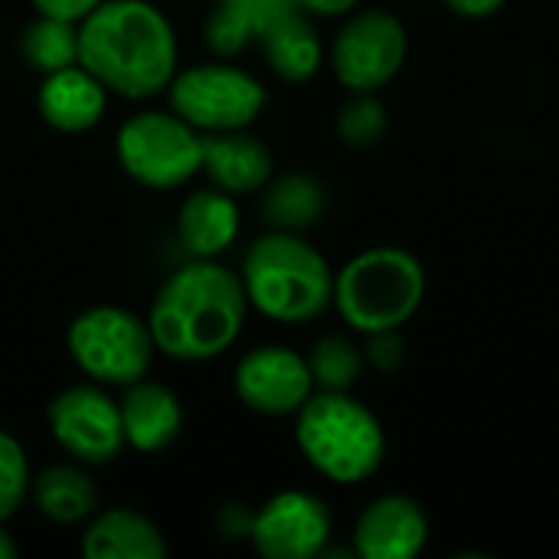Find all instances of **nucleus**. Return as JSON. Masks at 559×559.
<instances>
[{"mask_svg":"<svg viewBox=\"0 0 559 559\" xmlns=\"http://www.w3.org/2000/svg\"><path fill=\"white\" fill-rule=\"evenodd\" d=\"M66 350L72 364L102 386H128L147 377L157 354L147 321L138 314L98 305L82 311L66 334Z\"/></svg>","mask_w":559,"mask_h":559,"instance_id":"obj_6","label":"nucleus"},{"mask_svg":"<svg viewBox=\"0 0 559 559\" xmlns=\"http://www.w3.org/2000/svg\"><path fill=\"white\" fill-rule=\"evenodd\" d=\"M79 62L115 95L141 102L177 72V36L151 0H102L79 23Z\"/></svg>","mask_w":559,"mask_h":559,"instance_id":"obj_2","label":"nucleus"},{"mask_svg":"<svg viewBox=\"0 0 559 559\" xmlns=\"http://www.w3.org/2000/svg\"><path fill=\"white\" fill-rule=\"evenodd\" d=\"M249 308L278 324H308L334 305V269L301 233H265L239 269Z\"/></svg>","mask_w":559,"mask_h":559,"instance_id":"obj_3","label":"nucleus"},{"mask_svg":"<svg viewBox=\"0 0 559 559\" xmlns=\"http://www.w3.org/2000/svg\"><path fill=\"white\" fill-rule=\"evenodd\" d=\"M301 10L298 0H219L206 16L203 39L216 56H239L252 39H262L269 26Z\"/></svg>","mask_w":559,"mask_h":559,"instance_id":"obj_19","label":"nucleus"},{"mask_svg":"<svg viewBox=\"0 0 559 559\" xmlns=\"http://www.w3.org/2000/svg\"><path fill=\"white\" fill-rule=\"evenodd\" d=\"M39 16H56L69 23H82L102 0H29Z\"/></svg>","mask_w":559,"mask_h":559,"instance_id":"obj_28","label":"nucleus"},{"mask_svg":"<svg viewBox=\"0 0 559 559\" xmlns=\"http://www.w3.org/2000/svg\"><path fill=\"white\" fill-rule=\"evenodd\" d=\"M308 367L314 377V390H331V393H350V386L360 380L367 360L364 347H357L344 334H328L314 341L308 354Z\"/></svg>","mask_w":559,"mask_h":559,"instance_id":"obj_24","label":"nucleus"},{"mask_svg":"<svg viewBox=\"0 0 559 559\" xmlns=\"http://www.w3.org/2000/svg\"><path fill=\"white\" fill-rule=\"evenodd\" d=\"M360 0H298V7L311 16H347Z\"/></svg>","mask_w":559,"mask_h":559,"instance_id":"obj_30","label":"nucleus"},{"mask_svg":"<svg viewBox=\"0 0 559 559\" xmlns=\"http://www.w3.org/2000/svg\"><path fill=\"white\" fill-rule=\"evenodd\" d=\"M426 298L423 262L400 246L357 252L334 272V308L357 334L400 331Z\"/></svg>","mask_w":559,"mask_h":559,"instance_id":"obj_5","label":"nucleus"},{"mask_svg":"<svg viewBox=\"0 0 559 559\" xmlns=\"http://www.w3.org/2000/svg\"><path fill=\"white\" fill-rule=\"evenodd\" d=\"M82 554L88 559H164L167 540L154 521L131 508L95 511L82 534Z\"/></svg>","mask_w":559,"mask_h":559,"instance_id":"obj_18","label":"nucleus"},{"mask_svg":"<svg viewBox=\"0 0 559 559\" xmlns=\"http://www.w3.org/2000/svg\"><path fill=\"white\" fill-rule=\"evenodd\" d=\"M16 557V544L10 540V534L3 531V524H0V559H13Z\"/></svg>","mask_w":559,"mask_h":559,"instance_id":"obj_31","label":"nucleus"},{"mask_svg":"<svg viewBox=\"0 0 559 559\" xmlns=\"http://www.w3.org/2000/svg\"><path fill=\"white\" fill-rule=\"evenodd\" d=\"M167 95L170 111L203 134L242 131L269 102L265 85L252 72L229 62H200L174 72Z\"/></svg>","mask_w":559,"mask_h":559,"instance_id":"obj_8","label":"nucleus"},{"mask_svg":"<svg viewBox=\"0 0 559 559\" xmlns=\"http://www.w3.org/2000/svg\"><path fill=\"white\" fill-rule=\"evenodd\" d=\"M236 197L216 187L197 190L177 213V239L190 259H219L239 236Z\"/></svg>","mask_w":559,"mask_h":559,"instance_id":"obj_17","label":"nucleus"},{"mask_svg":"<svg viewBox=\"0 0 559 559\" xmlns=\"http://www.w3.org/2000/svg\"><path fill=\"white\" fill-rule=\"evenodd\" d=\"M364 360H367V367H373V370H380V373H393V370H400V367H403V360H406V344H403L400 331L367 334Z\"/></svg>","mask_w":559,"mask_h":559,"instance_id":"obj_27","label":"nucleus"},{"mask_svg":"<svg viewBox=\"0 0 559 559\" xmlns=\"http://www.w3.org/2000/svg\"><path fill=\"white\" fill-rule=\"evenodd\" d=\"M105 105L108 88L82 62L46 72L36 92V108L43 121L66 134H82L95 128L105 115Z\"/></svg>","mask_w":559,"mask_h":559,"instance_id":"obj_15","label":"nucleus"},{"mask_svg":"<svg viewBox=\"0 0 559 559\" xmlns=\"http://www.w3.org/2000/svg\"><path fill=\"white\" fill-rule=\"evenodd\" d=\"M20 52L43 75L66 69V66H75L79 62V23L39 16L23 29Z\"/></svg>","mask_w":559,"mask_h":559,"instance_id":"obj_23","label":"nucleus"},{"mask_svg":"<svg viewBox=\"0 0 559 559\" xmlns=\"http://www.w3.org/2000/svg\"><path fill=\"white\" fill-rule=\"evenodd\" d=\"M118 409H121L124 445L138 452H160L170 442H177L183 429V406L177 393L144 377L138 383H128V393L118 403Z\"/></svg>","mask_w":559,"mask_h":559,"instance_id":"obj_16","label":"nucleus"},{"mask_svg":"<svg viewBox=\"0 0 559 559\" xmlns=\"http://www.w3.org/2000/svg\"><path fill=\"white\" fill-rule=\"evenodd\" d=\"M236 396L262 416H295L314 393L308 357L282 344H262L236 364Z\"/></svg>","mask_w":559,"mask_h":559,"instance_id":"obj_12","label":"nucleus"},{"mask_svg":"<svg viewBox=\"0 0 559 559\" xmlns=\"http://www.w3.org/2000/svg\"><path fill=\"white\" fill-rule=\"evenodd\" d=\"M249 298L239 272L216 259H190L157 288L147 328L154 347L183 364L223 357L246 328Z\"/></svg>","mask_w":559,"mask_h":559,"instance_id":"obj_1","label":"nucleus"},{"mask_svg":"<svg viewBox=\"0 0 559 559\" xmlns=\"http://www.w3.org/2000/svg\"><path fill=\"white\" fill-rule=\"evenodd\" d=\"M508 0H445V7L465 20H485V16H495L498 10H504Z\"/></svg>","mask_w":559,"mask_h":559,"instance_id":"obj_29","label":"nucleus"},{"mask_svg":"<svg viewBox=\"0 0 559 559\" xmlns=\"http://www.w3.org/2000/svg\"><path fill=\"white\" fill-rule=\"evenodd\" d=\"M386 108L377 92H350L344 108L337 111V134L350 147H373L386 134Z\"/></svg>","mask_w":559,"mask_h":559,"instance_id":"obj_25","label":"nucleus"},{"mask_svg":"<svg viewBox=\"0 0 559 559\" xmlns=\"http://www.w3.org/2000/svg\"><path fill=\"white\" fill-rule=\"evenodd\" d=\"M29 462L23 445L0 429V524L10 521L29 495Z\"/></svg>","mask_w":559,"mask_h":559,"instance_id":"obj_26","label":"nucleus"},{"mask_svg":"<svg viewBox=\"0 0 559 559\" xmlns=\"http://www.w3.org/2000/svg\"><path fill=\"white\" fill-rule=\"evenodd\" d=\"M328 206V193L318 177L311 174H285L278 180L265 183L262 197V216L278 233H305L311 229Z\"/></svg>","mask_w":559,"mask_h":559,"instance_id":"obj_22","label":"nucleus"},{"mask_svg":"<svg viewBox=\"0 0 559 559\" xmlns=\"http://www.w3.org/2000/svg\"><path fill=\"white\" fill-rule=\"evenodd\" d=\"M295 442L305 462L334 485H360L386 459L380 419L350 393L314 390L295 413Z\"/></svg>","mask_w":559,"mask_h":559,"instance_id":"obj_4","label":"nucleus"},{"mask_svg":"<svg viewBox=\"0 0 559 559\" xmlns=\"http://www.w3.org/2000/svg\"><path fill=\"white\" fill-rule=\"evenodd\" d=\"M49 432L79 465H108L124 449L121 409L102 383H79L49 403Z\"/></svg>","mask_w":559,"mask_h":559,"instance_id":"obj_10","label":"nucleus"},{"mask_svg":"<svg viewBox=\"0 0 559 559\" xmlns=\"http://www.w3.org/2000/svg\"><path fill=\"white\" fill-rule=\"evenodd\" d=\"M259 43L265 49L269 69L285 82H308L311 75H318V69L324 62L321 36L311 26L305 10H295L285 20H278L275 26H269Z\"/></svg>","mask_w":559,"mask_h":559,"instance_id":"obj_20","label":"nucleus"},{"mask_svg":"<svg viewBox=\"0 0 559 559\" xmlns=\"http://www.w3.org/2000/svg\"><path fill=\"white\" fill-rule=\"evenodd\" d=\"M200 174H206L216 190H226L233 197H249L265 190V183L275 174V160L269 144L249 134L246 128L219 131V134H203Z\"/></svg>","mask_w":559,"mask_h":559,"instance_id":"obj_14","label":"nucleus"},{"mask_svg":"<svg viewBox=\"0 0 559 559\" xmlns=\"http://www.w3.org/2000/svg\"><path fill=\"white\" fill-rule=\"evenodd\" d=\"M409 56V33L390 10H360L347 16L331 43V69L347 92H380Z\"/></svg>","mask_w":559,"mask_h":559,"instance_id":"obj_9","label":"nucleus"},{"mask_svg":"<svg viewBox=\"0 0 559 559\" xmlns=\"http://www.w3.org/2000/svg\"><path fill=\"white\" fill-rule=\"evenodd\" d=\"M121 170L151 190H177L200 174L203 134L174 111H138L115 138Z\"/></svg>","mask_w":559,"mask_h":559,"instance_id":"obj_7","label":"nucleus"},{"mask_svg":"<svg viewBox=\"0 0 559 559\" xmlns=\"http://www.w3.org/2000/svg\"><path fill=\"white\" fill-rule=\"evenodd\" d=\"M331 537L334 518L311 491H278L252 514L249 527L252 547L269 559L324 557Z\"/></svg>","mask_w":559,"mask_h":559,"instance_id":"obj_11","label":"nucleus"},{"mask_svg":"<svg viewBox=\"0 0 559 559\" xmlns=\"http://www.w3.org/2000/svg\"><path fill=\"white\" fill-rule=\"evenodd\" d=\"M429 544V518L406 495L370 501L354 524V554L364 559H416Z\"/></svg>","mask_w":559,"mask_h":559,"instance_id":"obj_13","label":"nucleus"},{"mask_svg":"<svg viewBox=\"0 0 559 559\" xmlns=\"http://www.w3.org/2000/svg\"><path fill=\"white\" fill-rule=\"evenodd\" d=\"M36 511L52 524H82L98 511V488L79 465H52L33 485Z\"/></svg>","mask_w":559,"mask_h":559,"instance_id":"obj_21","label":"nucleus"}]
</instances>
